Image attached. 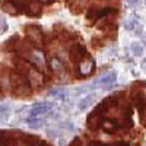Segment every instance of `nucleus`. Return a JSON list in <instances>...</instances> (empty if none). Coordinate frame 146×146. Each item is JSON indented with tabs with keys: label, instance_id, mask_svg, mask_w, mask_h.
Listing matches in <instances>:
<instances>
[{
	"label": "nucleus",
	"instance_id": "f257e3e1",
	"mask_svg": "<svg viewBox=\"0 0 146 146\" xmlns=\"http://www.w3.org/2000/svg\"><path fill=\"white\" fill-rule=\"evenodd\" d=\"M25 76H27V80H28L29 86L32 89L42 86V83H44V75H42V72H40L38 69H29L27 72Z\"/></svg>",
	"mask_w": 146,
	"mask_h": 146
},
{
	"label": "nucleus",
	"instance_id": "f03ea898",
	"mask_svg": "<svg viewBox=\"0 0 146 146\" xmlns=\"http://www.w3.org/2000/svg\"><path fill=\"white\" fill-rule=\"evenodd\" d=\"M25 32L28 35V38L31 41H34L36 45L42 44V29H41V27L35 25V23H29V25L25 28Z\"/></svg>",
	"mask_w": 146,
	"mask_h": 146
},
{
	"label": "nucleus",
	"instance_id": "7ed1b4c3",
	"mask_svg": "<svg viewBox=\"0 0 146 146\" xmlns=\"http://www.w3.org/2000/svg\"><path fill=\"white\" fill-rule=\"evenodd\" d=\"M53 107H54V102H48V101L36 102L29 108V115H44L47 113H50Z\"/></svg>",
	"mask_w": 146,
	"mask_h": 146
},
{
	"label": "nucleus",
	"instance_id": "20e7f679",
	"mask_svg": "<svg viewBox=\"0 0 146 146\" xmlns=\"http://www.w3.org/2000/svg\"><path fill=\"white\" fill-rule=\"evenodd\" d=\"M29 16H41L42 13V5L38 0H25V12Z\"/></svg>",
	"mask_w": 146,
	"mask_h": 146
},
{
	"label": "nucleus",
	"instance_id": "39448f33",
	"mask_svg": "<svg viewBox=\"0 0 146 146\" xmlns=\"http://www.w3.org/2000/svg\"><path fill=\"white\" fill-rule=\"evenodd\" d=\"M117 80V75H115V72H110L107 73V75L101 76L96 82H94L96 85V88H113L114 86V83Z\"/></svg>",
	"mask_w": 146,
	"mask_h": 146
},
{
	"label": "nucleus",
	"instance_id": "423d86ee",
	"mask_svg": "<svg viewBox=\"0 0 146 146\" xmlns=\"http://www.w3.org/2000/svg\"><path fill=\"white\" fill-rule=\"evenodd\" d=\"M95 70V62L86 56V58H83L82 62H79V72H80V76L86 78V76H91Z\"/></svg>",
	"mask_w": 146,
	"mask_h": 146
},
{
	"label": "nucleus",
	"instance_id": "0eeeda50",
	"mask_svg": "<svg viewBox=\"0 0 146 146\" xmlns=\"http://www.w3.org/2000/svg\"><path fill=\"white\" fill-rule=\"evenodd\" d=\"M27 58L36 69H44L45 67V57H44L42 51H40V50H31L29 54L27 56Z\"/></svg>",
	"mask_w": 146,
	"mask_h": 146
},
{
	"label": "nucleus",
	"instance_id": "6e6552de",
	"mask_svg": "<svg viewBox=\"0 0 146 146\" xmlns=\"http://www.w3.org/2000/svg\"><path fill=\"white\" fill-rule=\"evenodd\" d=\"M69 57H70L72 62H75V63L82 62L83 57H86V50H85V45H82V44H75V45L70 48Z\"/></svg>",
	"mask_w": 146,
	"mask_h": 146
},
{
	"label": "nucleus",
	"instance_id": "1a4fd4ad",
	"mask_svg": "<svg viewBox=\"0 0 146 146\" xmlns=\"http://www.w3.org/2000/svg\"><path fill=\"white\" fill-rule=\"evenodd\" d=\"M50 67L53 73H56L57 76H64L66 75V64L60 57H51L50 58Z\"/></svg>",
	"mask_w": 146,
	"mask_h": 146
},
{
	"label": "nucleus",
	"instance_id": "9d476101",
	"mask_svg": "<svg viewBox=\"0 0 146 146\" xmlns=\"http://www.w3.org/2000/svg\"><path fill=\"white\" fill-rule=\"evenodd\" d=\"M12 89V79H10V72L6 69L0 70V91L3 92H10Z\"/></svg>",
	"mask_w": 146,
	"mask_h": 146
},
{
	"label": "nucleus",
	"instance_id": "9b49d317",
	"mask_svg": "<svg viewBox=\"0 0 146 146\" xmlns=\"http://www.w3.org/2000/svg\"><path fill=\"white\" fill-rule=\"evenodd\" d=\"M0 9H2L3 13H7V15H19L18 12V7L15 5V0H0Z\"/></svg>",
	"mask_w": 146,
	"mask_h": 146
},
{
	"label": "nucleus",
	"instance_id": "f8f14e48",
	"mask_svg": "<svg viewBox=\"0 0 146 146\" xmlns=\"http://www.w3.org/2000/svg\"><path fill=\"white\" fill-rule=\"evenodd\" d=\"M96 100V94H88V95H85L83 98L79 101L78 104V110L79 111H83V110H86L88 107H91Z\"/></svg>",
	"mask_w": 146,
	"mask_h": 146
},
{
	"label": "nucleus",
	"instance_id": "ddd939ff",
	"mask_svg": "<svg viewBox=\"0 0 146 146\" xmlns=\"http://www.w3.org/2000/svg\"><path fill=\"white\" fill-rule=\"evenodd\" d=\"M25 123L31 127V129H41L45 123V120L41 118L40 115H29L25 118Z\"/></svg>",
	"mask_w": 146,
	"mask_h": 146
},
{
	"label": "nucleus",
	"instance_id": "4468645a",
	"mask_svg": "<svg viewBox=\"0 0 146 146\" xmlns=\"http://www.w3.org/2000/svg\"><path fill=\"white\" fill-rule=\"evenodd\" d=\"M130 51L133 53V56H136V57H142L143 54V45L140 42H131L130 44Z\"/></svg>",
	"mask_w": 146,
	"mask_h": 146
},
{
	"label": "nucleus",
	"instance_id": "2eb2a0df",
	"mask_svg": "<svg viewBox=\"0 0 146 146\" xmlns=\"http://www.w3.org/2000/svg\"><path fill=\"white\" fill-rule=\"evenodd\" d=\"M50 95H53V96H57L58 100H64L66 98V95H67V91L64 89V88H54V89H51L50 92H48Z\"/></svg>",
	"mask_w": 146,
	"mask_h": 146
},
{
	"label": "nucleus",
	"instance_id": "dca6fc26",
	"mask_svg": "<svg viewBox=\"0 0 146 146\" xmlns=\"http://www.w3.org/2000/svg\"><path fill=\"white\" fill-rule=\"evenodd\" d=\"M101 127L107 133H114L115 131V124L113 123V121H110V120H104L102 123H101Z\"/></svg>",
	"mask_w": 146,
	"mask_h": 146
},
{
	"label": "nucleus",
	"instance_id": "f3484780",
	"mask_svg": "<svg viewBox=\"0 0 146 146\" xmlns=\"http://www.w3.org/2000/svg\"><path fill=\"white\" fill-rule=\"evenodd\" d=\"M137 25H139V23H137V21H136L135 18H129V19L124 22V28H126V31H135Z\"/></svg>",
	"mask_w": 146,
	"mask_h": 146
},
{
	"label": "nucleus",
	"instance_id": "a211bd4d",
	"mask_svg": "<svg viewBox=\"0 0 146 146\" xmlns=\"http://www.w3.org/2000/svg\"><path fill=\"white\" fill-rule=\"evenodd\" d=\"M7 31V22H6V19L0 15V35L2 34H5Z\"/></svg>",
	"mask_w": 146,
	"mask_h": 146
},
{
	"label": "nucleus",
	"instance_id": "6ab92c4d",
	"mask_svg": "<svg viewBox=\"0 0 146 146\" xmlns=\"http://www.w3.org/2000/svg\"><path fill=\"white\" fill-rule=\"evenodd\" d=\"M10 113V107L7 104H0V114H9Z\"/></svg>",
	"mask_w": 146,
	"mask_h": 146
},
{
	"label": "nucleus",
	"instance_id": "aec40b11",
	"mask_svg": "<svg viewBox=\"0 0 146 146\" xmlns=\"http://www.w3.org/2000/svg\"><path fill=\"white\" fill-rule=\"evenodd\" d=\"M127 3H129V6H130V7H135V6H137L139 0H127Z\"/></svg>",
	"mask_w": 146,
	"mask_h": 146
},
{
	"label": "nucleus",
	"instance_id": "412c9836",
	"mask_svg": "<svg viewBox=\"0 0 146 146\" xmlns=\"http://www.w3.org/2000/svg\"><path fill=\"white\" fill-rule=\"evenodd\" d=\"M38 2H40L41 5H51L54 0H38Z\"/></svg>",
	"mask_w": 146,
	"mask_h": 146
},
{
	"label": "nucleus",
	"instance_id": "4be33fe9",
	"mask_svg": "<svg viewBox=\"0 0 146 146\" xmlns=\"http://www.w3.org/2000/svg\"><path fill=\"white\" fill-rule=\"evenodd\" d=\"M9 117V114H0V121H5Z\"/></svg>",
	"mask_w": 146,
	"mask_h": 146
},
{
	"label": "nucleus",
	"instance_id": "5701e85b",
	"mask_svg": "<svg viewBox=\"0 0 146 146\" xmlns=\"http://www.w3.org/2000/svg\"><path fill=\"white\" fill-rule=\"evenodd\" d=\"M35 146H42V145H41V143H36V145H35Z\"/></svg>",
	"mask_w": 146,
	"mask_h": 146
},
{
	"label": "nucleus",
	"instance_id": "b1692460",
	"mask_svg": "<svg viewBox=\"0 0 146 146\" xmlns=\"http://www.w3.org/2000/svg\"><path fill=\"white\" fill-rule=\"evenodd\" d=\"M143 64H146V58H145V60H143Z\"/></svg>",
	"mask_w": 146,
	"mask_h": 146
}]
</instances>
